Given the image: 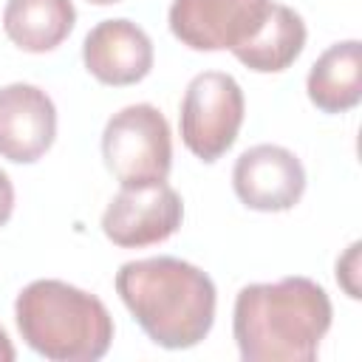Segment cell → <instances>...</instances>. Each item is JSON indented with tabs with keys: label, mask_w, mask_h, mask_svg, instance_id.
<instances>
[{
	"label": "cell",
	"mask_w": 362,
	"mask_h": 362,
	"mask_svg": "<svg viewBox=\"0 0 362 362\" xmlns=\"http://www.w3.org/2000/svg\"><path fill=\"white\" fill-rule=\"evenodd\" d=\"M331 317L334 308L320 283L283 277L238 291L232 331L243 362H311Z\"/></svg>",
	"instance_id": "6da1fadb"
},
{
	"label": "cell",
	"mask_w": 362,
	"mask_h": 362,
	"mask_svg": "<svg viewBox=\"0 0 362 362\" xmlns=\"http://www.w3.org/2000/svg\"><path fill=\"white\" fill-rule=\"evenodd\" d=\"M116 291L141 331L161 348L198 345L215 322V283L198 266L158 255L116 272Z\"/></svg>",
	"instance_id": "7a4b0ae2"
},
{
	"label": "cell",
	"mask_w": 362,
	"mask_h": 362,
	"mask_svg": "<svg viewBox=\"0 0 362 362\" xmlns=\"http://www.w3.org/2000/svg\"><path fill=\"white\" fill-rule=\"evenodd\" d=\"M20 337L51 362H96L113 342L105 303L62 280H34L14 303Z\"/></svg>",
	"instance_id": "3957f363"
},
{
	"label": "cell",
	"mask_w": 362,
	"mask_h": 362,
	"mask_svg": "<svg viewBox=\"0 0 362 362\" xmlns=\"http://www.w3.org/2000/svg\"><path fill=\"white\" fill-rule=\"evenodd\" d=\"M102 156L122 187L167 181L173 164V139L167 119L147 102L122 107L105 124Z\"/></svg>",
	"instance_id": "277c9868"
},
{
	"label": "cell",
	"mask_w": 362,
	"mask_h": 362,
	"mask_svg": "<svg viewBox=\"0 0 362 362\" xmlns=\"http://www.w3.org/2000/svg\"><path fill=\"white\" fill-rule=\"evenodd\" d=\"M243 124V90L223 71L192 76L181 102V139L201 161L221 158Z\"/></svg>",
	"instance_id": "5b68a950"
},
{
	"label": "cell",
	"mask_w": 362,
	"mask_h": 362,
	"mask_svg": "<svg viewBox=\"0 0 362 362\" xmlns=\"http://www.w3.org/2000/svg\"><path fill=\"white\" fill-rule=\"evenodd\" d=\"M274 0H173L170 31L195 51H223L249 42Z\"/></svg>",
	"instance_id": "8992f818"
},
{
	"label": "cell",
	"mask_w": 362,
	"mask_h": 362,
	"mask_svg": "<svg viewBox=\"0 0 362 362\" xmlns=\"http://www.w3.org/2000/svg\"><path fill=\"white\" fill-rule=\"evenodd\" d=\"M181 218V195L167 181H153L122 187L102 215V232L122 249H141L175 235Z\"/></svg>",
	"instance_id": "52a82bcc"
},
{
	"label": "cell",
	"mask_w": 362,
	"mask_h": 362,
	"mask_svg": "<svg viewBox=\"0 0 362 362\" xmlns=\"http://www.w3.org/2000/svg\"><path fill=\"white\" fill-rule=\"evenodd\" d=\"M232 187L249 209L283 212L303 198L305 170L291 150L280 144H255L238 156Z\"/></svg>",
	"instance_id": "ba28073f"
},
{
	"label": "cell",
	"mask_w": 362,
	"mask_h": 362,
	"mask_svg": "<svg viewBox=\"0 0 362 362\" xmlns=\"http://www.w3.org/2000/svg\"><path fill=\"white\" fill-rule=\"evenodd\" d=\"M57 107L51 96L28 82L0 88V156L31 164L54 144Z\"/></svg>",
	"instance_id": "9c48e42d"
},
{
	"label": "cell",
	"mask_w": 362,
	"mask_h": 362,
	"mask_svg": "<svg viewBox=\"0 0 362 362\" xmlns=\"http://www.w3.org/2000/svg\"><path fill=\"white\" fill-rule=\"evenodd\" d=\"M82 59L90 76L105 85H136L153 68V42L144 28L124 17L102 20L88 31Z\"/></svg>",
	"instance_id": "30bf717a"
},
{
	"label": "cell",
	"mask_w": 362,
	"mask_h": 362,
	"mask_svg": "<svg viewBox=\"0 0 362 362\" xmlns=\"http://www.w3.org/2000/svg\"><path fill=\"white\" fill-rule=\"evenodd\" d=\"M308 99L322 113H345L362 99V45L345 40L325 48L308 71Z\"/></svg>",
	"instance_id": "8fae6325"
},
{
	"label": "cell",
	"mask_w": 362,
	"mask_h": 362,
	"mask_svg": "<svg viewBox=\"0 0 362 362\" xmlns=\"http://www.w3.org/2000/svg\"><path fill=\"white\" fill-rule=\"evenodd\" d=\"M76 8L71 0H8L3 8L6 37L31 54L57 48L74 28Z\"/></svg>",
	"instance_id": "7c38bea8"
},
{
	"label": "cell",
	"mask_w": 362,
	"mask_h": 362,
	"mask_svg": "<svg viewBox=\"0 0 362 362\" xmlns=\"http://www.w3.org/2000/svg\"><path fill=\"white\" fill-rule=\"evenodd\" d=\"M303 45H305L303 17L283 3H272V11L260 25V31L249 42L232 48V54L257 74H277L286 71L300 57Z\"/></svg>",
	"instance_id": "4fadbf2b"
},
{
	"label": "cell",
	"mask_w": 362,
	"mask_h": 362,
	"mask_svg": "<svg viewBox=\"0 0 362 362\" xmlns=\"http://www.w3.org/2000/svg\"><path fill=\"white\" fill-rule=\"evenodd\" d=\"M11 209H14V187H11L8 175L0 170V226L11 218Z\"/></svg>",
	"instance_id": "5bb4252c"
},
{
	"label": "cell",
	"mask_w": 362,
	"mask_h": 362,
	"mask_svg": "<svg viewBox=\"0 0 362 362\" xmlns=\"http://www.w3.org/2000/svg\"><path fill=\"white\" fill-rule=\"evenodd\" d=\"M14 359V345L8 339V334L0 328V362H11Z\"/></svg>",
	"instance_id": "9a60e30c"
},
{
	"label": "cell",
	"mask_w": 362,
	"mask_h": 362,
	"mask_svg": "<svg viewBox=\"0 0 362 362\" xmlns=\"http://www.w3.org/2000/svg\"><path fill=\"white\" fill-rule=\"evenodd\" d=\"M88 3H96V6H110V3H119V0H88Z\"/></svg>",
	"instance_id": "2e32d148"
}]
</instances>
